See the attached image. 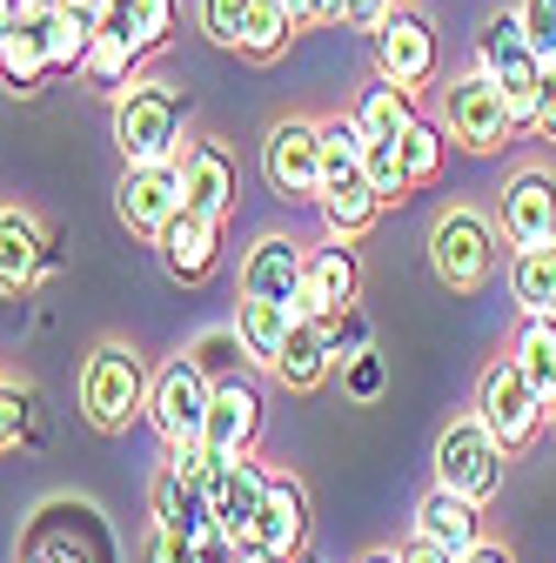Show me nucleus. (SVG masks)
<instances>
[{"label":"nucleus","mask_w":556,"mask_h":563,"mask_svg":"<svg viewBox=\"0 0 556 563\" xmlns=\"http://www.w3.org/2000/svg\"><path fill=\"white\" fill-rule=\"evenodd\" d=\"M181 121H188V95L162 75H134L127 88H114V148L121 162H175L181 155Z\"/></svg>","instance_id":"1"},{"label":"nucleus","mask_w":556,"mask_h":563,"mask_svg":"<svg viewBox=\"0 0 556 563\" xmlns=\"http://www.w3.org/2000/svg\"><path fill=\"white\" fill-rule=\"evenodd\" d=\"M148 383H155L148 363L127 342H94L81 363V416L101 437H127L148 416Z\"/></svg>","instance_id":"2"},{"label":"nucleus","mask_w":556,"mask_h":563,"mask_svg":"<svg viewBox=\"0 0 556 563\" xmlns=\"http://www.w3.org/2000/svg\"><path fill=\"white\" fill-rule=\"evenodd\" d=\"M476 416H482V430L503 443V456H516V450H530V443L543 437L549 402H543V396L530 389V376L503 356V363L482 369V383H476Z\"/></svg>","instance_id":"3"},{"label":"nucleus","mask_w":556,"mask_h":563,"mask_svg":"<svg viewBox=\"0 0 556 563\" xmlns=\"http://www.w3.org/2000/svg\"><path fill=\"white\" fill-rule=\"evenodd\" d=\"M430 268H436L443 289L476 296L482 282L497 275V229H490V216H476V208H449V216L430 229Z\"/></svg>","instance_id":"4"},{"label":"nucleus","mask_w":556,"mask_h":563,"mask_svg":"<svg viewBox=\"0 0 556 563\" xmlns=\"http://www.w3.org/2000/svg\"><path fill=\"white\" fill-rule=\"evenodd\" d=\"M516 128H523V121L510 114V101H503V88H497L490 75H456V81L443 88V134L456 141V148L497 155Z\"/></svg>","instance_id":"5"},{"label":"nucleus","mask_w":556,"mask_h":563,"mask_svg":"<svg viewBox=\"0 0 556 563\" xmlns=\"http://www.w3.org/2000/svg\"><path fill=\"white\" fill-rule=\"evenodd\" d=\"M476 75H490L503 88L510 114L530 128V101H536V81H543V60H536V47H530V34H523L516 14H490V21H482V34H476Z\"/></svg>","instance_id":"6"},{"label":"nucleus","mask_w":556,"mask_h":563,"mask_svg":"<svg viewBox=\"0 0 556 563\" xmlns=\"http://www.w3.org/2000/svg\"><path fill=\"white\" fill-rule=\"evenodd\" d=\"M436 483L469 504H490L503 489V443L482 430V416H463L436 437Z\"/></svg>","instance_id":"7"},{"label":"nucleus","mask_w":556,"mask_h":563,"mask_svg":"<svg viewBox=\"0 0 556 563\" xmlns=\"http://www.w3.org/2000/svg\"><path fill=\"white\" fill-rule=\"evenodd\" d=\"M21 563H114V537L94 504H47L21 543Z\"/></svg>","instance_id":"8"},{"label":"nucleus","mask_w":556,"mask_h":563,"mask_svg":"<svg viewBox=\"0 0 556 563\" xmlns=\"http://www.w3.org/2000/svg\"><path fill=\"white\" fill-rule=\"evenodd\" d=\"M436 67H443V47H436V27L430 14H415V8H389V21L376 27V75L409 88V95H423L436 88Z\"/></svg>","instance_id":"9"},{"label":"nucleus","mask_w":556,"mask_h":563,"mask_svg":"<svg viewBox=\"0 0 556 563\" xmlns=\"http://www.w3.org/2000/svg\"><path fill=\"white\" fill-rule=\"evenodd\" d=\"M262 175L282 201H315V188H322V121H302V114L275 121L268 141H262Z\"/></svg>","instance_id":"10"},{"label":"nucleus","mask_w":556,"mask_h":563,"mask_svg":"<svg viewBox=\"0 0 556 563\" xmlns=\"http://www.w3.org/2000/svg\"><path fill=\"white\" fill-rule=\"evenodd\" d=\"M208 396H215V383L194 369V356H175V363L148 383V422H155V437H162L168 450H175V443H201Z\"/></svg>","instance_id":"11"},{"label":"nucleus","mask_w":556,"mask_h":563,"mask_svg":"<svg viewBox=\"0 0 556 563\" xmlns=\"http://www.w3.org/2000/svg\"><path fill=\"white\" fill-rule=\"evenodd\" d=\"M114 216L127 222V235H162L181 216V168L175 162H127L114 181Z\"/></svg>","instance_id":"12"},{"label":"nucleus","mask_w":556,"mask_h":563,"mask_svg":"<svg viewBox=\"0 0 556 563\" xmlns=\"http://www.w3.org/2000/svg\"><path fill=\"white\" fill-rule=\"evenodd\" d=\"M356 296H363V262H356V249L342 235H329V249L302 255V289H296L289 309L315 316V322H335L342 309H356Z\"/></svg>","instance_id":"13"},{"label":"nucleus","mask_w":556,"mask_h":563,"mask_svg":"<svg viewBox=\"0 0 556 563\" xmlns=\"http://www.w3.org/2000/svg\"><path fill=\"white\" fill-rule=\"evenodd\" d=\"M175 168H181V208H194V216H208V222H229V216H235V201H242V168H235V155L222 148L215 134L188 141V148L175 155Z\"/></svg>","instance_id":"14"},{"label":"nucleus","mask_w":556,"mask_h":563,"mask_svg":"<svg viewBox=\"0 0 556 563\" xmlns=\"http://www.w3.org/2000/svg\"><path fill=\"white\" fill-rule=\"evenodd\" d=\"M262 489H268V470L255 456H222L208 470V517L229 543H248L255 537V517H262Z\"/></svg>","instance_id":"15"},{"label":"nucleus","mask_w":556,"mask_h":563,"mask_svg":"<svg viewBox=\"0 0 556 563\" xmlns=\"http://www.w3.org/2000/svg\"><path fill=\"white\" fill-rule=\"evenodd\" d=\"M503 242L530 249V242H556V175L549 168H523L503 188Z\"/></svg>","instance_id":"16"},{"label":"nucleus","mask_w":556,"mask_h":563,"mask_svg":"<svg viewBox=\"0 0 556 563\" xmlns=\"http://www.w3.org/2000/svg\"><path fill=\"white\" fill-rule=\"evenodd\" d=\"M248 543H262V550H275V556H302L309 550V489L296 483V476H268V489H262V517H255V537Z\"/></svg>","instance_id":"17"},{"label":"nucleus","mask_w":556,"mask_h":563,"mask_svg":"<svg viewBox=\"0 0 556 563\" xmlns=\"http://www.w3.org/2000/svg\"><path fill=\"white\" fill-rule=\"evenodd\" d=\"M262 437V396L235 376V383H215V396H208V422H201V443L215 456H248Z\"/></svg>","instance_id":"18"},{"label":"nucleus","mask_w":556,"mask_h":563,"mask_svg":"<svg viewBox=\"0 0 556 563\" xmlns=\"http://www.w3.org/2000/svg\"><path fill=\"white\" fill-rule=\"evenodd\" d=\"M155 249H162V268L194 289V282H208V275H215V262H222V222H208V216H194V208H181V216L155 235Z\"/></svg>","instance_id":"19"},{"label":"nucleus","mask_w":556,"mask_h":563,"mask_svg":"<svg viewBox=\"0 0 556 563\" xmlns=\"http://www.w3.org/2000/svg\"><path fill=\"white\" fill-rule=\"evenodd\" d=\"M47 268V235L27 208L0 201V296H27Z\"/></svg>","instance_id":"20"},{"label":"nucleus","mask_w":556,"mask_h":563,"mask_svg":"<svg viewBox=\"0 0 556 563\" xmlns=\"http://www.w3.org/2000/svg\"><path fill=\"white\" fill-rule=\"evenodd\" d=\"M302 242L296 235H262L248 255H242V296H262V302H296L302 289Z\"/></svg>","instance_id":"21"},{"label":"nucleus","mask_w":556,"mask_h":563,"mask_svg":"<svg viewBox=\"0 0 556 563\" xmlns=\"http://www.w3.org/2000/svg\"><path fill=\"white\" fill-rule=\"evenodd\" d=\"M329 369H335L329 329H322L315 316H296V322H289V342H282V356H275V383L296 389V396H309V389L329 383Z\"/></svg>","instance_id":"22"},{"label":"nucleus","mask_w":556,"mask_h":563,"mask_svg":"<svg viewBox=\"0 0 556 563\" xmlns=\"http://www.w3.org/2000/svg\"><path fill=\"white\" fill-rule=\"evenodd\" d=\"M148 510H155L162 530H181V537H208V530H215V517H208V483L188 476V470H175V463L155 476Z\"/></svg>","instance_id":"23"},{"label":"nucleus","mask_w":556,"mask_h":563,"mask_svg":"<svg viewBox=\"0 0 556 563\" xmlns=\"http://www.w3.org/2000/svg\"><path fill=\"white\" fill-rule=\"evenodd\" d=\"M47 75H54V60H47V27H41V14H21L8 34H0V81H8L21 101H34Z\"/></svg>","instance_id":"24"},{"label":"nucleus","mask_w":556,"mask_h":563,"mask_svg":"<svg viewBox=\"0 0 556 563\" xmlns=\"http://www.w3.org/2000/svg\"><path fill=\"white\" fill-rule=\"evenodd\" d=\"M41 27H47V60H54V75H81V60H88L94 34L108 27V14L88 8V0H60L54 14H41Z\"/></svg>","instance_id":"25"},{"label":"nucleus","mask_w":556,"mask_h":563,"mask_svg":"<svg viewBox=\"0 0 556 563\" xmlns=\"http://www.w3.org/2000/svg\"><path fill=\"white\" fill-rule=\"evenodd\" d=\"M315 208H322V222H329V235H342V242H356V235H369V229H376V216H382V195L369 188V175H363V168H349V175H342V181H322Z\"/></svg>","instance_id":"26"},{"label":"nucleus","mask_w":556,"mask_h":563,"mask_svg":"<svg viewBox=\"0 0 556 563\" xmlns=\"http://www.w3.org/2000/svg\"><path fill=\"white\" fill-rule=\"evenodd\" d=\"M415 537H430V543H443V550H469L476 537H482V504H469V497H456V489H430L423 504H415Z\"/></svg>","instance_id":"27"},{"label":"nucleus","mask_w":556,"mask_h":563,"mask_svg":"<svg viewBox=\"0 0 556 563\" xmlns=\"http://www.w3.org/2000/svg\"><path fill=\"white\" fill-rule=\"evenodd\" d=\"M289 322H296V309H289V302L242 296V309H235L242 356H248V363H262V369H275V356H282V342H289Z\"/></svg>","instance_id":"28"},{"label":"nucleus","mask_w":556,"mask_h":563,"mask_svg":"<svg viewBox=\"0 0 556 563\" xmlns=\"http://www.w3.org/2000/svg\"><path fill=\"white\" fill-rule=\"evenodd\" d=\"M510 296L523 316H556V242H530L510 262Z\"/></svg>","instance_id":"29"},{"label":"nucleus","mask_w":556,"mask_h":563,"mask_svg":"<svg viewBox=\"0 0 556 563\" xmlns=\"http://www.w3.org/2000/svg\"><path fill=\"white\" fill-rule=\"evenodd\" d=\"M175 21H181V0H114V8H108V27H114L127 47H142V54L168 47Z\"/></svg>","instance_id":"30"},{"label":"nucleus","mask_w":556,"mask_h":563,"mask_svg":"<svg viewBox=\"0 0 556 563\" xmlns=\"http://www.w3.org/2000/svg\"><path fill=\"white\" fill-rule=\"evenodd\" d=\"M349 114L363 121V134H369V141H402V134H409V121H415V95L376 75V81L356 95V108H349Z\"/></svg>","instance_id":"31"},{"label":"nucleus","mask_w":556,"mask_h":563,"mask_svg":"<svg viewBox=\"0 0 556 563\" xmlns=\"http://www.w3.org/2000/svg\"><path fill=\"white\" fill-rule=\"evenodd\" d=\"M296 27H302V21L289 14V0H248V27H242V47H235V54H248L255 67H268V60L289 54Z\"/></svg>","instance_id":"32"},{"label":"nucleus","mask_w":556,"mask_h":563,"mask_svg":"<svg viewBox=\"0 0 556 563\" xmlns=\"http://www.w3.org/2000/svg\"><path fill=\"white\" fill-rule=\"evenodd\" d=\"M510 363H516V369L530 376V389L549 402V389H556V316H523Z\"/></svg>","instance_id":"33"},{"label":"nucleus","mask_w":556,"mask_h":563,"mask_svg":"<svg viewBox=\"0 0 556 563\" xmlns=\"http://www.w3.org/2000/svg\"><path fill=\"white\" fill-rule=\"evenodd\" d=\"M134 67H142V47H127L114 27H101V34H94V47H88V60H81V81H88V88H101V95H114V88H127V81H134Z\"/></svg>","instance_id":"34"},{"label":"nucleus","mask_w":556,"mask_h":563,"mask_svg":"<svg viewBox=\"0 0 556 563\" xmlns=\"http://www.w3.org/2000/svg\"><path fill=\"white\" fill-rule=\"evenodd\" d=\"M443 128L436 121H423V114H415L409 121V134L396 141V148H402V175H409V188H423V181H436V168H443Z\"/></svg>","instance_id":"35"},{"label":"nucleus","mask_w":556,"mask_h":563,"mask_svg":"<svg viewBox=\"0 0 556 563\" xmlns=\"http://www.w3.org/2000/svg\"><path fill=\"white\" fill-rule=\"evenodd\" d=\"M363 175H369V188L382 195V208L409 195V175H402V148H396V141H369V134H363Z\"/></svg>","instance_id":"36"},{"label":"nucleus","mask_w":556,"mask_h":563,"mask_svg":"<svg viewBox=\"0 0 556 563\" xmlns=\"http://www.w3.org/2000/svg\"><path fill=\"white\" fill-rule=\"evenodd\" d=\"M194 21L215 47H242V27H248V0H194Z\"/></svg>","instance_id":"37"},{"label":"nucleus","mask_w":556,"mask_h":563,"mask_svg":"<svg viewBox=\"0 0 556 563\" xmlns=\"http://www.w3.org/2000/svg\"><path fill=\"white\" fill-rule=\"evenodd\" d=\"M235 356H242V335H235V329H208V335L194 342V369H201L208 383H235Z\"/></svg>","instance_id":"38"},{"label":"nucleus","mask_w":556,"mask_h":563,"mask_svg":"<svg viewBox=\"0 0 556 563\" xmlns=\"http://www.w3.org/2000/svg\"><path fill=\"white\" fill-rule=\"evenodd\" d=\"M27 430H34V402H27V389L0 383V456L21 450V443H27Z\"/></svg>","instance_id":"39"},{"label":"nucleus","mask_w":556,"mask_h":563,"mask_svg":"<svg viewBox=\"0 0 556 563\" xmlns=\"http://www.w3.org/2000/svg\"><path fill=\"white\" fill-rule=\"evenodd\" d=\"M516 21H523V34H530L536 60L549 67V60H556V0H523V8H516Z\"/></svg>","instance_id":"40"},{"label":"nucleus","mask_w":556,"mask_h":563,"mask_svg":"<svg viewBox=\"0 0 556 563\" xmlns=\"http://www.w3.org/2000/svg\"><path fill=\"white\" fill-rule=\"evenodd\" d=\"M142 556H148V563H194V537L148 523V543H142Z\"/></svg>","instance_id":"41"},{"label":"nucleus","mask_w":556,"mask_h":563,"mask_svg":"<svg viewBox=\"0 0 556 563\" xmlns=\"http://www.w3.org/2000/svg\"><path fill=\"white\" fill-rule=\"evenodd\" d=\"M530 128L543 141H556V60L543 67V81H536V101H530Z\"/></svg>","instance_id":"42"},{"label":"nucleus","mask_w":556,"mask_h":563,"mask_svg":"<svg viewBox=\"0 0 556 563\" xmlns=\"http://www.w3.org/2000/svg\"><path fill=\"white\" fill-rule=\"evenodd\" d=\"M389 8H396V0H342V21L363 27V34H376V27L389 21Z\"/></svg>","instance_id":"43"},{"label":"nucleus","mask_w":556,"mask_h":563,"mask_svg":"<svg viewBox=\"0 0 556 563\" xmlns=\"http://www.w3.org/2000/svg\"><path fill=\"white\" fill-rule=\"evenodd\" d=\"M349 389H356V396H376V389H382V363H376V349H356V369H349Z\"/></svg>","instance_id":"44"},{"label":"nucleus","mask_w":556,"mask_h":563,"mask_svg":"<svg viewBox=\"0 0 556 563\" xmlns=\"http://www.w3.org/2000/svg\"><path fill=\"white\" fill-rule=\"evenodd\" d=\"M396 556H402V563H456V550H443V543H430V537H409Z\"/></svg>","instance_id":"45"},{"label":"nucleus","mask_w":556,"mask_h":563,"mask_svg":"<svg viewBox=\"0 0 556 563\" xmlns=\"http://www.w3.org/2000/svg\"><path fill=\"white\" fill-rule=\"evenodd\" d=\"M194 563H235V543L222 530H208V537H194Z\"/></svg>","instance_id":"46"},{"label":"nucleus","mask_w":556,"mask_h":563,"mask_svg":"<svg viewBox=\"0 0 556 563\" xmlns=\"http://www.w3.org/2000/svg\"><path fill=\"white\" fill-rule=\"evenodd\" d=\"M456 563H516V556H510L503 543H482V537H476V543H469V550H463Z\"/></svg>","instance_id":"47"},{"label":"nucleus","mask_w":556,"mask_h":563,"mask_svg":"<svg viewBox=\"0 0 556 563\" xmlns=\"http://www.w3.org/2000/svg\"><path fill=\"white\" fill-rule=\"evenodd\" d=\"M235 563H289V556H275V550H262V543H235Z\"/></svg>","instance_id":"48"},{"label":"nucleus","mask_w":556,"mask_h":563,"mask_svg":"<svg viewBox=\"0 0 556 563\" xmlns=\"http://www.w3.org/2000/svg\"><path fill=\"white\" fill-rule=\"evenodd\" d=\"M309 21H342V0H309Z\"/></svg>","instance_id":"49"},{"label":"nucleus","mask_w":556,"mask_h":563,"mask_svg":"<svg viewBox=\"0 0 556 563\" xmlns=\"http://www.w3.org/2000/svg\"><path fill=\"white\" fill-rule=\"evenodd\" d=\"M21 14H27V8H21V0H0V34H8V27H14Z\"/></svg>","instance_id":"50"},{"label":"nucleus","mask_w":556,"mask_h":563,"mask_svg":"<svg viewBox=\"0 0 556 563\" xmlns=\"http://www.w3.org/2000/svg\"><path fill=\"white\" fill-rule=\"evenodd\" d=\"M21 8H27V14H54V8H60V0H21Z\"/></svg>","instance_id":"51"},{"label":"nucleus","mask_w":556,"mask_h":563,"mask_svg":"<svg viewBox=\"0 0 556 563\" xmlns=\"http://www.w3.org/2000/svg\"><path fill=\"white\" fill-rule=\"evenodd\" d=\"M356 563H402L396 550H369V556H356Z\"/></svg>","instance_id":"52"},{"label":"nucleus","mask_w":556,"mask_h":563,"mask_svg":"<svg viewBox=\"0 0 556 563\" xmlns=\"http://www.w3.org/2000/svg\"><path fill=\"white\" fill-rule=\"evenodd\" d=\"M88 8H101V14H108V8H114V0H88Z\"/></svg>","instance_id":"53"},{"label":"nucleus","mask_w":556,"mask_h":563,"mask_svg":"<svg viewBox=\"0 0 556 563\" xmlns=\"http://www.w3.org/2000/svg\"><path fill=\"white\" fill-rule=\"evenodd\" d=\"M549 422H556V389H549Z\"/></svg>","instance_id":"54"}]
</instances>
